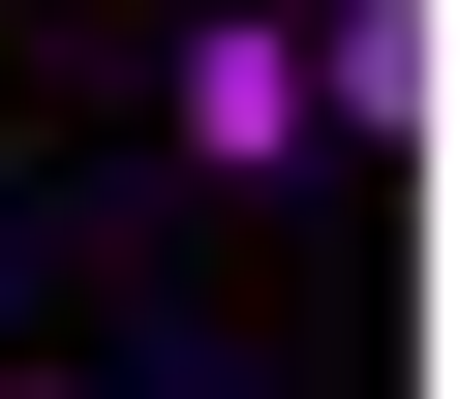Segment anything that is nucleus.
Instances as JSON below:
<instances>
[{"label":"nucleus","mask_w":460,"mask_h":399,"mask_svg":"<svg viewBox=\"0 0 460 399\" xmlns=\"http://www.w3.org/2000/svg\"><path fill=\"white\" fill-rule=\"evenodd\" d=\"M307 123H338V93H307V0H215V31H184V154H215V184H277Z\"/></svg>","instance_id":"obj_1"},{"label":"nucleus","mask_w":460,"mask_h":399,"mask_svg":"<svg viewBox=\"0 0 460 399\" xmlns=\"http://www.w3.org/2000/svg\"><path fill=\"white\" fill-rule=\"evenodd\" d=\"M307 93H338V123L399 154V123H429V0H307Z\"/></svg>","instance_id":"obj_2"},{"label":"nucleus","mask_w":460,"mask_h":399,"mask_svg":"<svg viewBox=\"0 0 460 399\" xmlns=\"http://www.w3.org/2000/svg\"><path fill=\"white\" fill-rule=\"evenodd\" d=\"M0 399H62V368H0Z\"/></svg>","instance_id":"obj_3"}]
</instances>
